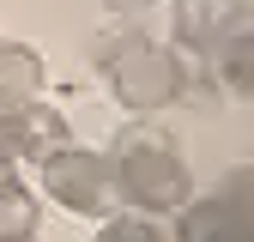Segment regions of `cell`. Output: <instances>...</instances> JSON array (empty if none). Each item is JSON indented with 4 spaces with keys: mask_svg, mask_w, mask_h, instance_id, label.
Wrapping results in <instances>:
<instances>
[{
    "mask_svg": "<svg viewBox=\"0 0 254 242\" xmlns=\"http://www.w3.org/2000/svg\"><path fill=\"white\" fill-rule=\"evenodd\" d=\"M109 176H115L121 206H139V212H151V218L182 212L188 200H194V176H188L176 139L164 127H151V121H133V127L115 133Z\"/></svg>",
    "mask_w": 254,
    "mask_h": 242,
    "instance_id": "1",
    "label": "cell"
},
{
    "mask_svg": "<svg viewBox=\"0 0 254 242\" xmlns=\"http://www.w3.org/2000/svg\"><path fill=\"white\" fill-rule=\"evenodd\" d=\"M97 67H103L109 91H115L127 109H139V115H151V109H164V103L182 97V60H176L164 43L139 37V30L109 37L103 55H97Z\"/></svg>",
    "mask_w": 254,
    "mask_h": 242,
    "instance_id": "2",
    "label": "cell"
},
{
    "mask_svg": "<svg viewBox=\"0 0 254 242\" xmlns=\"http://www.w3.org/2000/svg\"><path fill=\"white\" fill-rule=\"evenodd\" d=\"M43 194L61 212H73V218H115V206H121L115 176H109V158L73 145V139L43 158Z\"/></svg>",
    "mask_w": 254,
    "mask_h": 242,
    "instance_id": "3",
    "label": "cell"
},
{
    "mask_svg": "<svg viewBox=\"0 0 254 242\" xmlns=\"http://www.w3.org/2000/svg\"><path fill=\"white\" fill-rule=\"evenodd\" d=\"M73 133H67V115L55 103L30 97V103H0V170H12L18 158L43 164L49 151H61Z\"/></svg>",
    "mask_w": 254,
    "mask_h": 242,
    "instance_id": "4",
    "label": "cell"
},
{
    "mask_svg": "<svg viewBox=\"0 0 254 242\" xmlns=\"http://www.w3.org/2000/svg\"><path fill=\"white\" fill-rule=\"evenodd\" d=\"M182 242H254L248 176H236L230 188H218L206 200H188L182 206Z\"/></svg>",
    "mask_w": 254,
    "mask_h": 242,
    "instance_id": "5",
    "label": "cell"
},
{
    "mask_svg": "<svg viewBox=\"0 0 254 242\" xmlns=\"http://www.w3.org/2000/svg\"><path fill=\"white\" fill-rule=\"evenodd\" d=\"M176 30H182V43H194V49H218V43H230L248 30V0H182L176 6Z\"/></svg>",
    "mask_w": 254,
    "mask_h": 242,
    "instance_id": "6",
    "label": "cell"
},
{
    "mask_svg": "<svg viewBox=\"0 0 254 242\" xmlns=\"http://www.w3.org/2000/svg\"><path fill=\"white\" fill-rule=\"evenodd\" d=\"M30 97H43V55L30 43L0 37V103H30Z\"/></svg>",
    "mask_w": 254,
    "mask_h": 242,
    "instance_id": "7",
    "label": "cell"
},
{
    "mask_svg": "<svg viewBox=\"0 0 254 242\" xmlns=\"http://www.w3.org/2000/svg\"><path fill=\"white\" fill-rule=\"evenodd\" d=\"M37 194L24 188L12 170H0V242H30L37 236Z\"/></svg>",
    "mask_w": 254,
    "mask_h": 242,
    "instance_id": "8",
    "label": "cell"
},
{
    "mask_svg": "<svg viewBox=\"0 0 254 242\" xmlns=\"http://www.w3.org/2000/svg\"><path fill=\"white\" fill-rule=\"evenodd\" d=\"M97 242H164V230H157L151 218H103Z\"/></svg>",
    "mask_w": 254,
    "mask_h": 242,
    "instance_id": "9",
    "label": "cell"
},
{
    "mask_svg": "<svg viewBox=\"0 0 254 242\" xmlns=\"http://www.w3.org/2000/svg\"><path fill=\"white\" fill-rule=\"evenodd\" d=\"M103 6H115V12H145L151 0H103Z\"/></svg>",
    "mask_w": 254,
    "mask_h": 242,
    "instance_id": "10",
    "label": "cell"
}]
</instances>
